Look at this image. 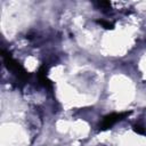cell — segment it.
<instances>
[{"label": "cell", "mask_w": 146, "mask_h": 146, "mask_svg": "<svg viewBox=\"0 0 146 146\" xmlns=\"http://www.w3.org/2000/svg\"><path fill=\"white\" fill-rule=\"evenodd\" d=\"M127 114L129 113H121V114H111V115H107L104 117L103 120V123H102V129H106L108 127H111L113 123H115L116 121H120L121 117H124Z\"/></svg>", "instance_id": "6da1fadb"}]
</instances>
